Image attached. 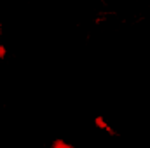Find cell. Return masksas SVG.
<instances>
[{"label": "cell", "instance_id": "1", "mask_svg": "<svg viewBox=\"0 0 150 148\" xmlns=\"http://www.w3.org/2000/svg\"><path fill=\"white\" fill-rule=\"evenodd\" d=\"M51 148H74V145L72 143H67L65 140H54L52 143H51Z\"/></svg>", "mask_w": 150, "mask_h": 148}]
</instances>
